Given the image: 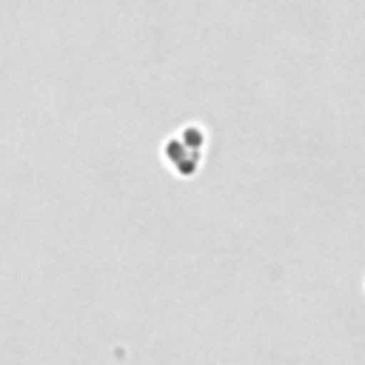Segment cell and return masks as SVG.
I'll return each mask as SVG.
<instances>
[{
    "mask_svg": "<svg viewBox=\"0 0 365 365\" xmlns=\"http://www.w3.org/2000/svg\"><path fill=\"white\" fill-rule=\"evenodd\" d=\"M202 151V134L197 128H185L180 134H174L165 145V154L171 157V163L182 171V174H191V168L197 165V157Z\"/></svg>",
    "mask_w": 365,
    "mask_h": 365,
    "instance_id": "cell-1",
    "label": "cell"
}]
</instances>
